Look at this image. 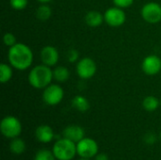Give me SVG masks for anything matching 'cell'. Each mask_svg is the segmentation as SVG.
Listing matches in <instances>:
<instances>
[{"label":"cell","instance_id":"6da1fadb","mask_svg":"<svg viewBox=\"0 0 161 160\" xmlns=\"http://www.w3.org/2000/svg\"><path fill=\"white\" fill-rule=\"evenodd\" d=\"M8 58L13 68L19 71H25L28 69L33 62V53L26 44L17 42L9 47Z\"/></svg>","mask_w":161,"mask_h":160},{"label":"cell","instance_id":"7a4b0ae2","mask_svg":"<svg viewBox=\"0 0 161 160\" xmlns=\"http://www.w3.org/2000/svg\"><path fill=\"white\" fill-rule=\"evenodd\" d=\"M54 78L51 68L45 64L35 66L28 74V82L35 89H45Z\"/></svg>","mask_w":161,"mask_h":160},{"label":"cell","instance_id":"3957f363","mask_svg":"<svg viewBox=\"0 0 161 160\" xmlns=\"http://www.w3.org/2000/svg\"><path fill=\"white\" fill-rule=\"evenodd\" d=\"M52 152L58 160H72L77 154L76 143L66 138L59 139L54 143Z\"/></svg>","mask_w":161,"mask_h":160},{"label":"cell","instance_id":"277c9868","mask_svg":"<svg viewBox=\"0 0 161 160\" xmlns=\"http://www.w3.org/2000/svg\"><path fill=\"white\" fill-rule=\"evenodd\" d=\"M0 131L8 139L17 138L22 133V124L14 116H6L1 121Z\"/></svg>","mask_w":161,"mask_h":160},{"label":"cell","instance_id":"5b68a950","mask_svg":"<svg viewBox=\"0 0 161 160\" xmlns=\"http://www.w3.org/2000/svg\"><path fill=\"white\" fill-rule=\"evenodd\" d=\"M98 144L91 138H83L76 143L77 155L82 158H92L98 154Z\"/></svg>","mask_w":161,"mask_h":160},{"label":"cell","instance_id":"8992f818","mask_svg":"<svg viewBox=\"0 0 161 160\" xmlns=\"http://www.w3.org/2000/svg\"><path fill=\"white\" fill-rule=\"evenodd\" d=\"M64 96L63 89L58 84H50L42 92V100L48 106H56L59 104Z\"/></svg>","mask_w":161,"mask_h":160},{"label":"cell","instance_id":"52a82bcc","mask_svg":"<svg viewBox=\"0 0 161 160\" xmlns=\"http://www.w3.org/2000/svg\"><path fill=\"white\" fill-rule=\"evenodd\" d=\"M105 22L112 27H118L125 24L126 16L123 8L118 7H112L106 10L104 13Z\"/></svg>","mask_w":161,"mask_h":160},{"label":"cell","instance_id":"ba28073f","mask_svg":"<svg viewBox=\"0 0 161 160\" xmlns=\"http://www.w3.org/2000/svg\"><path fill=\"white\" fill-rule=\"evenodd\" d=\"M141 14L147 23L157 24L161 21V6L155 2L147 3L142 7Z\"/></svg>","mask_w":161,"mask_h":160},{"label":"cell","instance_id":"9c48e42d","mask_svg":"<svg viewBox=\"0 0 161 160\" xmlns=\"http://www.w3.org/2000/svg\"><path fill=\"white\" fill-rule=\"evenodd\" d=\"M97 71V66L95 61L91 58H81L76 64V72L80 78L90 79L92 78Z\"/></svg>","mask_w":161,"mask_h":160},{"label":"cell","instance_id":"30bf717a","mask_svg":"<svg viewBox=\"0 0 161 160\" xmlns=\"http://www.w3.org/2000/svg\"><path fill=\"white\" fill-rule=\"evenodd\" d=\"M142 71L148 75H155L161 71V58L156 55L147 56L142 63Z\"/></svg>","mask_w":161,"mask_h":160},{"label":"cell","instance_id":"8fae6325","mask_svg":"<svg viewBox=\"0 0 161 160\" xmlns=\"http://www.w3.org/2000/svg\"><path fill=\"white\" fill-rule=\"evenodd\" d=\"M58 51L56 47L52 45H46L41 51V59L42 61V64H45L49 67L55 66L58 63Z\"/></svg>","mask_w":161,"mask_h":160},{"label":"cell","instance_id":"7c38bea8","mask_svg":"<svg viewBox=\"0 0 161 160\" xmlns=\"http://www.w3.org/2000/svg\"><path fill=\"white\" fill-rule=\"evenodd\" d=\"M63 138H66L75 143L80 141L83 138H85V131L84 129L79 125H69L65 127V129L62 132Z\"/></svg>","mask_w":161,"mask_h":160},{"label":"cell","instance_id":"4fadbf2b","mask_svg":"<svg viewBox=\"0 0 161 160\" xmlns=\"http://www.w3.org/2000/svg\"><path fill=\"white\" fill-rule=\"evenodd\" d=\"M35 137L42 143H49L53 141L55 134L51 126L47 124H42L37 127L35 131Z\"/></svg>","mask_w":161,"mask_h":160},{"label":"cell","instance_id":"5bb4252c","mask_svg":"<svg viewBox=\"0 0 161 160\" xmlns=\"http://www.w3.org/2000/svg\"><path fill=\"white\" fill-rule=\"evenodd\" d=\"M85 21H86V24L89 26L97 27V26H100L103 24V22L105 21V18H104V15L102 13H100L99 11L92 10V11H89L86 14Z\"/></svg>","mask_w":161,"mask_h":160},{"label":"cell","instance_id":"9a60e30c","mask_svg":"<svg viewBox=\"0 0 161 160\" xmlns=\"http://www.w3.org/2000/svg\"><path fill=\"white\" fill-rule=\"evenodd\" d=\"M73 107L80 112H86L90 108V103L88 99L82 95H76L72 100Z\"/></svg>","mask_w":161,"mask_h":160},{"label":"cell","instance_id":"2e32d148","mask_svg":"<svg viewBox=\"0 0 161 160\" xmlns=\"http://www.w3.org/2000/svg\"><path fill=\"white\" fill-rule=\"evenodd\" d=\"M9 150L14 155H21L25 150V143L22 139L18 137L11 139V141L9 143Z\"/></svg>","mask_w":161,"mask_h":160},{"label":"cell","instance_id":"e0dca14e","mask_svg":"<svg viewBox=\"0 0 161 160\" xmlns=\"http://www.w3.org/2000/svg\"><path fill=\"white\" fill-rule=\"evenodd\" d=\"M12 66L8 65L7 63H1L0 64V81L1 83H7L8 82L13 74L12 72Z\"/></svg>","mask_w":161,"mask_h":160},{"label":"cell","instance_id":"ac0fdd59","mask_svg":"<svg viewBox=\"0 0 161 160\" xmlns=\"http://www.w3.org/2000/svg\"><path fill=\"white\" fill-rule=\"evenodd\" d=\"M158 106H159V101L156 96L149 95L143 99L142 107L147 111H155L158 108Z\"/></svg>","mask_w":161,"mask_h":160},{"label":"cell","instance_id":"d6986e66","mask_svg":"<svg viewBox=\"0 0 161 160\" xmlns=\"http://www.w3.org/2000/svg\"><path fill=\"white\" fill-rule=\"evenodd\" d=\"M54 78L58 82H65L70 77L69 70L64 66H58L54 71Z\"/></svg>","mask_w":161,"mask_h":160},{"label":"cell","instance_id":"ffe728a7","mask_svg":"<svg viewBox=\"0 0 161 160\" xmlns=\"http://www.w3.org/2000/svg\"><path fill=\"white\" fill-rule=\"evenodd\" d=\"M51 15H52V9L46 4H43V5L40 6L37 8V10H36V16H37V18L40 19V20H42V21L48 20L51 17Z\"/></svg>","mask_w":161,"mask_h":160},{"label":"cell","instance_id":"44dd1931","mask_svg":"<svg viewBox=\"0 0 161 160\" xmlns=\"http://www.w3.org/2000/svg\"><path fill=\"white\" fill-rule=\"evenodd\" d=\"M53 152L49 150H40L36 155L34 160H56Z\"/></svg>","mask_w":161,"mask_h":160},{"label":"cell","instance_id":"7402d4cb","mask_svg":"<svg viewBox=\"0 0 161 160\" xmlns=\"http://www.w3.org/2000/svg\"><path fill=\"white\" fill-rule=\"evenodd\" d=\"M28 0H9V4L15 10H22L27 6Z\"/></svg>","mask_w":161,"mask_h":160},{"label":"cell","instance_id":"603a6c76","mask_svg":"<svg viewBox=\"0 0 161 160\" xmlns=\"http://www.w3.org/2000/svg\"><path fill=\"white\" fill-rule=\"evenodd\" d=\"M3 41L5 43V45L8 46V47H11L13 46L14 44H16V37L13 33L11 32H7L4 37H3Z\"/></svg>","mask_w":161,"mask_h":160},{"label":"cell","instance_id":"cb8c5ba5","mask_svg":"<svg viewBox=\"0 0 161 160\" xmlns=\"http://www.w3.org/2000/svg\"><path fill=\"white\" fill-rule=\"evenodd\" d=\"M113 3L115 4L116 7L125 8L130 7L134 3V0H113Z\"/></svg>","mask_w":161,"mask_h":160},{"label":"cell","instance_id":"d4e9b609","mask_svg":"<svg viewBox=\"0 0 161 160\" xmlns=\"http://www.w3.org/2000/svg\"><path fill=\"white\" fill-rule=\"evenodd\" d=\"M67 58L70 62H75L78 59V52L75 49H71L67 54Z\"/></svg>","mask_w":161,"mask_h":160},{"label":"cell","instance_id":"484cf974","mask_svg":"<svg viewBox=\"0 0 161 160\" xmlns=\"http://www.w3.org/2000/svg\"><path fill=\"white\" fill-rule=\"evenodd\" d=\"M144 141L148 144H154L156 142V135L153 133H148L144 137Z\"/></svg>","mask_w":161,"mask_h":160},{"label":"cell","instance_id":"4316f807","mask_svg":"<svg viewBox=\"0 0 161 160\" xmlns=\"http://www.w3.org/2000/svg\"><path fill=\"white\" fill-rule=\"evenodd\" d=\"M94 160H108V157L106 154H97L94 157Z\"/></svg>","mask_w":161,"mask_h":160},{"label":"cell","instance_id":"83f0119b","mask_svg":"<svg viewBox=\"0 0 161 160\" xmlns=\"http://www.w3.org/2000/svg\"><path fill=\"white\" fill-rule=\"evenodd\" d=\"M39 2H41V3H42V4H46V3H48V2H50L51 0H38Z\"/></svg>","mask_w":161,"mask_h":160},{"label":"cell","instance_id":"f1b7e54d","mask_svg":"<svg viewBox=\"0 0 161 160\" xmlns=\"http://www.w3.org/2000/svg\"><path fill=\"white\" fill-rule=\"evenodd\" d=\"M79 160H91V158H82V157H81Z\"/></svg>","mask_w":161,"mask_h":160},{"label":"cell","instance_id":"f546056e","mask_svg":"<svg viewBox=\"0 0 161 160\" xmlns=\"http://www.w3.org/2000/svg\"><path fill=\"white\" fill-rule=\"evenodd\" d=\"M160 139H161V132H160Z\"/></svg>","mask_w":161,"mask_h":160},{"label":"cell","instance_id":"4dcf8cb0","mask_svg":"<svg viewBox=\"0 0 161 160\" xmlns=\"http://www.w3.org/2000/svg\"><path fill=\"white\" fill-rule=\"evenodd\" d=\"M160 104H161V101H160Z\"/></svg>","mask_w":161,"mask_h":160}]
</instances>
